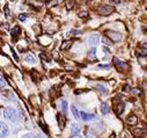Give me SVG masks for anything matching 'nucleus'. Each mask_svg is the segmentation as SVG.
Listing matches in <instances>:
<instances>
[{"mask_svg":"<svg viewBox=\"0 0 147 138\" xmlns=\"http://www.w3.org/2000/svg\"><path fill=\"white\" fill-rule=\"evenodd\" d=\"M4 116L7 120L13 121V122H15L18 120V113H16V110L14 108H11V107H7V108L4 109Z\"/></svg>","mask_w":147,"mask_h":138,"instance_id":"nucleus-1","label":"nucleus"},{"mask_svg":"<svg viewBox=\"0 0 147 138\" xmlns=\"http://www.w3.org/2000/svg\"><path fill=\"white\" fill-rule=\"evenodd\" d=\"M97 12H98L101 15H109V14H111V13L114 12V7H113V6H107V5L100 6L98 9H97Z\"/></svg>","mask_w":147,"mask_h":138,"instance_id":"nucleus-2","label":"nucleus"},{"mask_svg":"<svg viewBox=\"0 0 147 138\" xmlns=\"http://www.w3.org/2000/svg\"><path fill=\"white\" fill-rule=\"evenodd\" d=\"M105 34H107L108 37H110L113 41H116V42H117V41H121V39H122L121 34L117 32V31H114V30H107Z\"/></svg>","mask_w":147,"mask_h":138,"instance_id":"nucleus-3","label":"nucleus"},{"mask_svg":"<svg viewBox=\"0 0 147 138\" xmlns=\"http://www.w3.org/2000/svg\"><path fill=\"white\" fill-rule=\"evenodd\" d=\"M9 133V129L6 123L0 121V137H7Z\"/></svg>","mask_w":147,"mask_h":138,"instance_id":"nucleus-4","label":"nucleus"},{"mask_svg":"<svg viewBox=\"0 0 147 138\" xmlns=\"http://www.w3.org/2000/svg\"><path fill=\"white\" fill-rule=\"evenodd\" d=\"M98 40H100V37H98V35H97V34H92V35L88 37V42H89L92 45H95V44H97Z\"/></svg>","mask_w":147,"mask_h":138,"instance_id":"nucleus-5","label":"nucleus"},{"mask_svg":"<svg viewBox=\"0 0 147 138\" xmlns=\"http://www.w3.org/2000/svg\"><path fill=\"white\" fill-rule=\"evenodd\" d=\"M95 116L93 114H87V113H80V118H82L84 121H92Z\"/></svg>","mask_w":147,"mask_h":138,"instance_id":"nucleus-6","label":"nucleus"},{"mask_svg":"<svg viewBox=\"0 0 147 138\" xmlns=\"http://www.w3.org/2000/svg\"><path fill=\"white\" fill-rule=\"evenodd\" d=\"M81 131V128L78 125V124H73L72 125V130H71V133L72 136H76V135H79V132Z\"/></svg>","mask_w":147,"mask_h":138,"instance_id":"nucleus-7","label":"nucleus"},{"mask_svg":"<svg viewBox=\"0 0 147 138\" xmlns=\"http://www.w3.org/2000/svg\"><path fill=\"white\" fill-rule=\"evenodd\" d=\"M24 62H27L28 64H35V63H36V59H35V57H34V56L28 55V56H26Z\"/></svg>","mask_w":147,"mask_h":138,"instance_id":"nucleus-8","label":"nucleus"},{"mask_svg":"<svg viewBox=\"0 0 147 138\" xmlns=\"http://www.w3.org/2000/svg\"><path fill=\"white\" fill-rule=\"evenodd\" d=\"M95 88H97L102 94H107V93H108L107 88H105L103 85H101V84H95Z\"/></svg>","mask_w":147,"mask_h":138,"instance_id":"nucleus-9","label":"nucleus"},{"mask_svg":"<svg viewBox=\"0 0 147 138\" xmlns=\"http://www.w3.org/2000/svg\"><path fill=\"white\" fill-rule=\"evenodd\" d=\"M21 32V28L19 27V26H15L13 29H12V36H14V37H16Z\"/></svg>","mask_w":147,"mask_h":138,"instance_id":"nucleus-10","label":"nucleus"},{"mask_svg":"<svg viewBox=\"0 0 147 138\" xmlns=\"http://www.w3.org/2000/svg\"><path fill=\"white\" fill-rule=\"evenodd\" d=\"M72 113H73V115H74V117L77 120H80V113L78 112V108L76 106H72Z\"/></svg>","mask_w":147,"mask_h":138,"instance_id":"nucleus-11","label":"nucleus"},{"mask_svg":"<svg viewBox=\"0 0 147 138\" xmlns=\"http://www.w3.org/2000/svg\"><path fill=\"white\" fill-rule=\"evenodd\" d=\"M101 112L103 114H108L109 113V107H108L107 103H102V105H101Z\"/></svg>","mask_w":147,"mask_h":138,"instance_id":"nucleus-12","label":"nucleus"},{"mask_svg":"<svg viewBox=\"0 0 147 138\" xmlns=\"http://www.w3.org/2000/svg\"><path fill=\"white\" fill-rule=\"evenodd\" d=\"M65 121H66V118L63 116V115H58V122H60V128L63 129L64 128V124H65Z\"/></svg>","mask_w":147,"mask_h":138,"instance_id":"nucleus-13","label":"nucleus"},{"mask_svg":"<svg viewBox=\"0 0 147 138\" xmlns=\"http://www.w3.org/2000/svg\"><path fill=\"white\" fill-rule=\"evenodd\" d=\"M71 47V42L69 41H65V42H63V44L60 45V49L61 50H65V49H67V48H69Z\"/></svg>","mask_w":147,"mask_h":138,"instance_id":"nucleus-14","label":"nucleus"},{"mask_svg":"<svg viewBox=\"0 0 147 138\" xmlns=\"http://www.w3.org/2000/svg\"><path fill=\"white\" fill-rule=\"evenodd\" d=\"M95 57H96V49L93 48V49L89 51V53H88V58L93 59V58H95Z\"/></svg>","mask_w":147,"mask_h":138,"instance_id":"nucleus-15","label":"nucleus"},{"mask_svg":"<svg viewBox=\"0 0 147 138\" xmlns=\"http://www.w3.org/2000/svg\"><path fill=\"white\" fill-rule=\"evenodd\" d=\"M123 110H124V105H123V103H121V105H118V106H117V114H118V115H121Z\"/></svg>","mask_w":147,"mask_h":138,"instance_id":"nucleus-16","label":"nucleus"},{"mask_svg":"<svg viewBox=\"0 0 147 138\" xmlns=\"http://www.w3.org/2000/svg\"><path fill=\"white\" fill-rule=\"evenodd\" d=\"M61 107H63V112L66 113V110H67V102L65 100L61 101Z\"/></svg>","mask_w":147,"mask_h":138,"instance_id":"nucleus-17","label":"nucleus"},{"mask_svg":"<svg viewBox=\"0 0 147 138\" xmlns=\"http://www.w3.org/2000/svg\"><path fill=\"white\" fill-rule=\"evenodd\" d=\"M5 85H6V80L1 74H0V87H4Z\"/></svg>","mask_w":147,"mask_h":138,"instance_id":"nucleus-18","label":"nucleus"},{"mask_svg":"<svg viewBox=\"0 0 147 138\" xmlns=\"http://www.w3.org/2000/svg\"><path fill=\"white\" fill-rule=\"evenodd\" d=\"M73 5H74V0H69V1L67 3V8L71 9L73 7Z\"/></svg>","mask_w":147,"mask_h":138,"instance_id":"nucleus-19","label":"nucleus"},{"mask_svg":"<svg viewBox=\"0 0 147 138\" xmlns=\"http://www.w3.org/2000/svg\"><path fill=\"white\" fill-rule=\"evenodd\" d=\"M22 138H36V136H34L32 133H26L22 136Z\"/></svg>","mask_w":147,"mask_h":138,"instance_id":"nucleus-20","label":"nucleus"},{"mask_svg":"<svg viewBox=\"0 0 147 138\" xmlns=\"http://www.w3.org/2000/svg\"><path fill=\"white\" fill-rule=\"evenodd\" d=\"M27 19V14H21V15H19V20L20 21H24Z\"/></svg>","mask_w":147,"mask_h":138,"instance_id":"nucleus-21","label":"nucleus"},{"mask_svg":"<svg viewBox=\"0 0 147 138\" xmlns=\"http://www.w3.org/2000/svg\"><path fill=\"white\" fill-rule=\"evenodd\" d=\"M115 64L118 65V66H124V65H125L124 63H122L121 60H118V59H116V58H115Z\"/></svg>","mask_w":147,"mask_h":138,"instance_id":"nucleus-22","label":"nucleus"},{"mask_svg":"<svg viewBox=\"0 0 147 138\" xmlns=\"http://www.w3.org/2000/svg\"><path fill=\"white\" fill-rule=\"evenodd\" d=\"M103 43H104L105 45H109V47H110V45H111V42H110V41H109L108 39H105V37L103 39Z\"/></svg>","mask_w":147,"mask_h":138,"instance_id":"nucleus-23","label":"nucleus"},{"mask_svg":"<svg viewBox=\"0 0 147 138\" xmlns=\"http://www.w3.org/2000/svg\"><path fill=\"white\" fill-rule=\"evenodd\" d=\"M5 13H6V18H9V11H8V6H5Z\"/></svg>","mask_w":147,"mask_h":138,"instance_id":"nucleus-24","label":"nucleus"},{"mask_svg":"<svg viewBox=\"0 0 147 138\" xmlns=\"http://www.w3.org/2000/svg\"><path fill=\"white\" fill-rule=\"evenodd\" d=\"M110 3L111 4H115V5H118L121 3V0H110Z\"/></svg>","mask_w":147,"mask_h":138,"instance_id":"nucleus-25","label":"nucleus"},{"mask_svg":"<svg viewBox=\"0 0 147 138\" xmlns=\"http://www.w3.org/2000/svg\"><path fill=\"white\" fill-rule=\"evenodd\" d=\"M86 15H88L87 12H80V16H81V18H84V16H86Z\"/></svg>","mask_w":147,"mask_h":138,"instance_id":"nucleus-26","label":"nucleus"},{"mask_svg":"<svg viewBox=\"0 0 147 138\" xmlns=\"http://www.w3.org/2000/svg\"><path fill=\"white\" fill-rule=\"evenodd\" d=\"M41 58H42V59H44V60H48V57H47L44 53H41Z\"/></svg>","mask_w":147,"mask_h":138,"instance_id":"nucleus-27","label":"nucleus"},{"mask_svg":"<svg viewBox=\"0 0 147 138\" xmlns=\"http://www.w3.org/2000/svg\"><path fill=\"white\" fill-rule=\"evenodd\" d=\"M129 122H131V123H132V122H133V123H136V122H137V118L133 116V118H130V120H129Z\"/></svg>","mask_w":147,"mask_h":138,"instance_id":"nucleus-28","label":"nucleus"},{"mask_svg":"<svg viewBox=\"0 0 147 138\" xmlns=\"http://www.w3.org/2000/svg\"><path fill=\"white\" fill-rule=\"evenodd\" d=\"M72 138H81L79 135H76V136H72Z\"/></svg>","mask_w":147,"mask_h":138,"instance_id":"nucleus-29","label":"nucleus"},{"mask_svg":"<svg viewBox=\"0 0 147 138\" xmlns=\"http://www.w3.org/2000/svg\"><path fill=\"white\" fill-rule=\"evenodd\" d=\"M103 51H104L105 53H109V50H108V49H105V48H103Z\"/></svg>","mask_w":147,"mask_h":138,"instance_id":"nucleus-30","label":"nucleus"}]
</instances>
